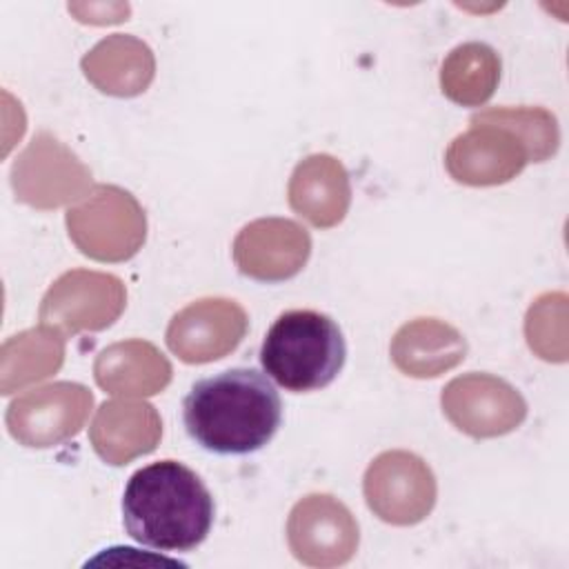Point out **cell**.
Returning <instances> with one entry per match:
<instances>
[{
	"label": "cell",
	"instance_id": "obj_1",
	"mask_svg": "<svg viewBox=\"0 0 569 569\" xmlns=\"http://www.w3.org/2000/svg\"><path fill=\"white\" fill-rule=\"evenodd\" d=\"M187 433L207 451L244 456L262 449L278 431L282 402L256 369H227L198 380L182 402Z\"/></svg>",
	"mask_w": 569,
	"mask_h": 569
},
{
	"label": "cell",
	"instance_id": "obj_2",
	"mask_svg": "<svg viewBox=\"0 0 569 569\" xmlns=\"http://www.w3.org/2000/svg\"><path fill=\"white\" fill-rule=\"evenodd\" d=\"M122 522L140 545L191 551L211 531L213 498L196 471L178 460H158L129 478Z\"/></svg>",
	"mask_w": 569,
	"mask_h": 569
},
{
	"label": "cell",
	"instance_id": "obj_3",
	"mask_svg": "<svg viewBox=\"0 0 569 569\" xmlns=\"http://www.w3.org/2000/svg\"><path fill=\"white\" fill-rule=\"evenodd\" d=\"M347 358L340 327L313 309L284 311L269 327L262 347V369L284 389L316 391L336 380Z\"/></svg>",
	"mask_w": 569,
	"mask_h": 569
},
{
	"label": "cell",
	"instance_id": "obj_4",
	"mask_svg": "<svg viewBox=\"0 0 569 569\" xmlns=\"http://www.w3.org/2000/svg\"><path fill=\"white\" fill-rule=\"evenodd\" d=\"M67 231L84 256L122 262L144 244L147 216L127 189L98 184L67 211Z\"/></svg>",
	"mask_w": 569,
	"mask_h": 569
},
{
	"label": "cell",
	"instance_id": "obj_5",
	"mask_svg": "<svg viewBox=\"0 0 569 569\" xmlns=\"http://www.w3.org/2000/svg\"><path fill=\"white\" fill-rule=\"evenodd\" d=\"M11 189L20 202L47 211L82 200L91 189V171L64 142L40 131L16 158Z\"/></svg>",
	"mask_w": 569,
	"mask_h": 569
},
{
	"label": "cell",
	"instance_id": "obj_6",
	"mask_svg": "<svg viewBox=\"0 0 569 569\" xmlns=\"http://www.w3.org/2000/svg\"><path fill=\"white\" fill-rule=\"evenodd\" d=\"M127 307L124 282L111 273L73 269L62 273L40 302V322L62 336L100 331Z\"/></svg>",
	"mask_w": 569,
	"mask_h": 569
},
{
	"label": "cell",
	"instance_id": "obj_7",
	"mask_svg": "<svg viewBox=\"0 0 569 569\" xmlns=\"http://www.w3.org/2000/svg\"><path fill=\"white\" fill-rule=\"evenodd\" d=\"M362 491L369 509L380 520L409 527L431 513L438 485L433 471L420 456L393 449L380 453L367 467Z\"/></svg>",
	"mask_w": 569,
	"mask_h": 569
},
{
	"label": "cell",
	"instance_id": "obj_8",
	"mask_svg": "<svg viewBox=\"0 0 569 569\" xmlns=\"http://www.w3.org/2000/svg\"><path fill=\"white\" fill-rule=\"evenodd\" d=\"M93 393L78 382H53L16 398L4 416L13 440L24 447H56L84 427Z\"/></svg>",
	"mask_w": 569,
	"mask_h": 569
},
{
	"label": "cell",
	"instance_id": "obj_9",
	"mask_svg": "<svg viewBox=\"0 0 569 569\" xmlns=\"http://www.w3.org/2000/svg\"><path fill=\"white\" fill-rule=\"evenodd\" d=\"M449 422L471 438H498L522 425L527 402L507 380L491 373L453 378L440 396Z\"/></svg>",
	"mask_w": 569,
	"mask_h": 569
},
{
	"label": "cell",
	"instance_id": "obj_10",
	"mask_svg": "<svg viewBox=\"0 0 569 569\" xmlns=\"http://www.w3.org/2000/svg\"><path fill=\"white\" fill-rule=\"evenodd\" d=\"M291 553L309 567H338L353 558L360 531L353 513L329 493H309L287 520Z\"/></svg>",
	"mask_w": 569,
	"mask_h": 569
},
{
	"label": "cell",
	"instance_id": "obj_11",
	"mask_svg": "<svg viewBox=\"0 0 569 569\" xmlns=\"http://www.w3.org/2000/svg\"><path fill=\"white\" fill-rule=\"evenodd\" d=\"M247 329V311L236 300L202 298L171 318L167 347L187 365H204L231 353Z\"/></svg>",
	"mask_w": 569,
	"mask_h": 569
},
{
	"label": "cell",
	"instance_id": "obj_12",
	"mask_svg": "<svg viewBox=\"0 0 569 569\" xmlns=\"http://www.w3.org/2000/svg\"><path fill=\"white\" fill-rule=\"evenodd\" d=\"M311 238L287 218H260L244 224L233 240V262L247 278L260 282L289 280L307 264Z\"/></svg>",
	"mask_w": 569,
	"mask_h": 569
},
{
	"label": "cell",
	"instance_id": "obj_13",
	"mask_svg": "<svg viewBox=\"0 0 569 569\" xmlns=\"http://www.w3.org/2000/svg\"><path fill=\"white\" fill-rule=\"evenodd\" d=\"M527 162L522 142L493 124H471L469 131L451 140L445 153L449 176L471 187L509 182Z\"/></svg>",
	"mask_w": 569,
	"mask_h": 569
},
{
	"label": "cell",
	"instance_id": "obj_14",
	"mask_svg": "<svg viewBox=\"0 0 569 569\" xmlns=\"http://www.w3.org/2000/svg\"><path fill=\"white\" fill-rule=\"evenodd\" d=\"M162 438V420L144 400H107L89 427L93 451L113 467L151 453Z\"/></svg>",
	"mask_w": 569,
	"mask_h": 569
},
{
	"label": "cell",
	"instance_id": "obj_15",
	"mask_svg": "<svg viewBox=\"0 0 569 569\" xmlns=\"http://www.w3.org/2000/svg\"><path fill=\"white\" fill-rule=\"evenodd\" d=\"M287 193L291 209L320 229L342 222L351 204L347 169L329 153H313L300 160L289 178Z\"/></svg>",
	"mask_w": 569,
	"mask_h": 569
},
{
	"label": "cell",
	"instance_id": "obj_16",
	"mask_svg": "<svg viewBox=\"0 0 569 569\" xmlns=\"http://www.w3.org/2000/svg\"><path fill=\"white\" fill-rule=\"evenodd\" d=\"M84 78L102 93L133 98L151 84L156 58L136 36L113 33L100 40L80 60Z\"/></svg>",
	"mask_w": 569,
	"mask_h": 569
},
{
	"label": "cell",
	"instance_id": "obj_17",
	"mask_svg": "<svg viewBox=\"0 0 569 569\" xmlns=\"http://www.w3.org/2000/svg\"><path fill=\"white\" fill-rule=\"evenodd\" d=\"M389 351L405 376L436 378L465 360L467 340L445 320L416 318L396 331Z\"/></svg>",
	"mask_w": 569,
	"mask_h": 569
},
{
	"label": "cell",
	"instance_id": "obj_18",
	"mask_svg": "<svg viewBox=\"0 0 569 569\" xmlns=\"http://www.w3.org/2000/svg\"><path fill=\"white\" fill-rule=\"evenodd\" d=\"M93 376L107 393L153 396L171 382V365L156 345L131 338L102 349L96 358Z\"/></svg>",
	"mask_w": 569,
	"mask_h": 569
},
{
	"label": "cell",
	"instance_id": "obj_19",
	"mask_svg": "<svg viewBox=\"0 0 569 569\" xmlns=\"http://www.w3.org/2000/svg\"><path fill=\"white\" fill-rule=\"evenodd\" d=\"M64 362V338L56 329L36 327L4 340L0 349V389L4 396L49 378Z\"/></svg>",
	"mask_w": 569,
	"mask_h": 569
},
{
	"label": "cell",
	"instance_id": "obj_20",
	"mask_svg": "<svg viewBox=\"0 0 569 569\" xmlns=\"http://www.w3.org/2000/svg\"><path fill=\"white\" fill-rule=\"evenodd\" d=\"M500 82V56L485 42L451 49L440 67L442 93L462 107L485 104Z\"/></svg>",
	"mask_w": 569,
	"mask_h": 569
},
{
	"label": "cell",
	"instance_id": "obj_21",
	"mask_svg": "<svg viewBox=\"0 0 569 569\" xmlns=\"http://www.w3.org/2000/svg\"><path fill=\"white\" fill-rule=\"evenodd\" d=\"M471 124H493L511 136H516L525 151L529 162H542L551 158L560 142L558 122L551 111L542 107H498L487 109L469 120Z\"/></svg>",
	"mask_w": 569,
	"mask_h": 569
},
{
	"label": "cell",
	"instance_id": "obj_22",
	"mask_svg": "<svg viewBox=\"0 0 569 569\" xmlns=\"http://www.w3.org/2000/svg\"><path fill=\"white\" fill-rule=\"evenodd\" d=\"M567 296L545 293L527 311L525 336L533 353L542 360L565 362L567 360Z\"/></svg>",
	"mask_w": 569,
	"mask_h": 569
},
{
	"label": "cell",
	"instance_id": "obj_23",
	"mask_svg": "<svg viewBox=\"0 0 569 569\" xmlns=\"http://www.w3.org/2000/svg\"><path fill=\"white\" fill-rule=\"evenodd\" d=\"M69 11H73L80 22L111 24L127 20L129 4H69Z\"/></svg>",
	"mask_w": 569,
	"mask_h": 569
}]
</instances>
